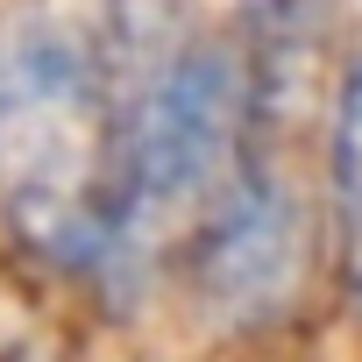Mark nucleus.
<instances>
[{
    "label": "nucleus",
    "mask_w": 362,
    "mask_h": 362,
    "mask_svg": "<svg viewBox=\"0 0 362 362\" xmlns=\"http://www.w3.org/2000/svg\"><path fill=\"white\" fill-rule=\"evenodd\" d=\"M121 93L86 22L15 15L0 29V221L64 270L114 249Z\"/></svg>",
    "instance_id": "1"
},
{
    "label": "nucleus",
    "mask_w": 362,
    "mask_h": 362,
    "mask_svg": "<svg viewBox=\"0 0 362 362\" xmlns=\"http://www.w3.org/2000/svg\"><path fill=\"white\" fill-rule=\"evenodd\" d=\"M114 93V249L100 277L142 270L177 221L206 214L214 192L235 177L249 135V86L235 43H170Z\"/></svg>",
    "instance_id": "2"
},
{
    "label": "nucleus",
    "mask_w": 362,
    "mask_h": 362,
    "mask_svg": "<svg viewBox=\"0 0 362 362\" xmlns=\"http://www.w3.org/2000/svg\"><path fill=\"white\" fill-rule=\"evenodd\" d=\"M313 228L291 177L270 163H235L192 228V298L221 327H270L305 284Z\"/></svg>",
    "instance_id": "3"
},
{
    "label": "nucleus",
    "mask_w": 362,
    "mask_h": 362,
    "mask_svg": "<svg viewBox=\"0 0 362 362\" xmlns=\"http://www.w3.org/2000/svg\"><path fill=\"white\" fill-rule=\"evenodd\" d=\"M327 192H334V228H341V284L362 305V50L341 71L334 93V128H327Z\"/></svg>",
    "instance_id": "4"
}]
</instances>
